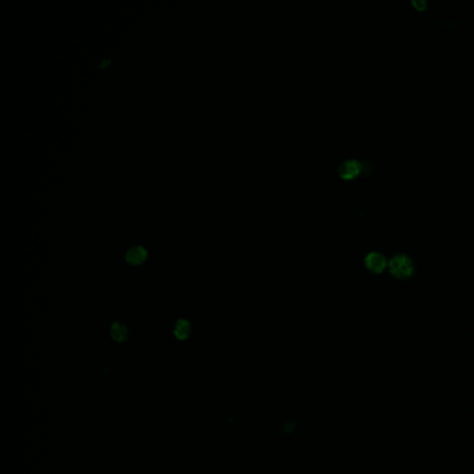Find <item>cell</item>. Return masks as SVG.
Listing matches in <instances>:
<instances>
[{
	"instance_id": "1",
	"label": "cell",
	"mask_w": 474,
	"mask_h": 474,
	"mask_svg": "<svg viewBox=\"0 0 474 474\" xmlns=\"http://www.w3.org/2000/svg\"><path fill=\"white\" fill-rule=\"evenodd\" d=\"M389 270L394 277L405 279L413 274L414 266L409 257L396 255L389 262Z\"/></svg>"
},
{
	"instance_id": "2",
	"label": "cell",
	"mask_w": 474,
	"mask_h": 474,
	"mask_svg": "<svg viewBox=\"0 0 474 474\" xmlns=\"http://www.w3.org/2000/svg\"><path fill=\"white\" fill-rule=\"evenodd\" d=\"M365 265L368 270L374 273H381L384 272L387 265L386 259L381 253L372 252L369 253L365 258Z\"/></svg>"
},
{
	"instance_id": "3",
	"label": "cell",
	"mask_w": 474,
	"mask_h": 474,
	"mask_svg": "<svg viewBox=\"0 0 474 474\" xmlns=\"http://www.w3.org/2000/svg\"><path fill=\"white\" fill-rule=\"evenodd\" d=\"M363 170L362 163L356 160H346L339 166V174L343 179H353Z\"/></svg>"
},
{
	"instance_id": "4",
	"label": "cell",
	"mask_w": 474,
	"mask_h": 474,
	"mask_svg": "<svg viewBox=\"0 0 474 474\" xmlns=\"http://www.w3.org/2000/svg\"><path fill=\"white\" fill-rule=\"evenodd\" d=\"M148 257V251L141 245L133 246L126 253V261L132 265L142 264Z\"/></svg>"
},
{
	"instance_id": "5",
	"label": "cell",
	"mask_w": 474,
	"mask_h": 474,
	"mask_svg": "<svg viewBox=\"0 0 474 474\" xmlns=\"http://www.w3.org/2000/svg\"><path fill=\"white\" fill-rule=\"evenodd\" d=\"M191 332V327L190 323L186 320H180L177 321L174 328V334L177 338L179 339H186L187 338Z\"/></svg>"
},
{
	"instance_id": "6",
	"label": "cell",
	"mask_w": 474,
	"mask_h": 474,
	"mask_svg": "<svg viewBox=\"0 0 474 474\" xmlns=\"http://www.w3.org/2000/svg\"><path fill=\"white\" fill-rule=\"evenodd\" d=\"M127 329L123 324L118 322L113 323L112 326V336L116 341H124L127 338Z\"/></svg>"
}]
</instances>
